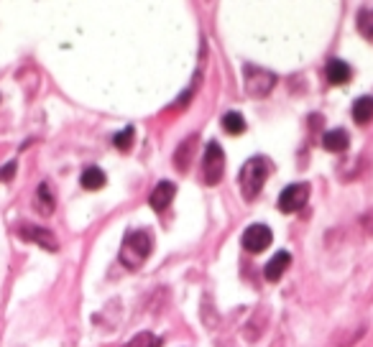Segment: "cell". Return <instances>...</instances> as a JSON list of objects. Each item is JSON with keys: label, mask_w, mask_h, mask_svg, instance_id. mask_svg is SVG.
<instances>
[{"label": "cell", "mask_w": 373, "mask_h": 347, "mask_svg": "<svg viewBox=\"0 0 373 347\" xmlns=\"http://www.w3.org/2000/svg\"><path fill=\"white\" fill-rule=\"evenodd\" d=\"M271 174V161L264 159V156H253L243 164L240 169V192L246 199H253L266 184V177Z\"/></svg>", "instance_id": "1"}, {"label": "cell", "mask_w": 373, "mask_h": 347, "mask_svg": "<svg viewBox=\"0 0 373 347\" xmlns=\"http://www.w3.org/2000/svg\"><path fill=\"white\" fill-rule=\"evenodd\" d=\"M151 248H154V240H151L148 232H133V235H128L123 248H120V260L128 268H138L146 260V256L151 253Z\"/></svg>", "instance_id": "2"}, {"label": "cell", "mask_w": 373, "mask_h": 347, "mask_svg": "<svg viewBox=\"0 0 373 347\" xmlns=\"http://www.w3.org/2000/svg\"><path fill=\"white\" fill-rule=\"evenodd\" d=\"M202 171H205V181H207V184H220V179L225 174V153H223L218 141H210L207 146H205Z\"/></svg>", "instance_id": "3"}, {"label": "cell", "mask_w": 373, "mask_h": 347, "mask_svg": "<svg viewBox=\"0 0 373 347\" xmlns=\"http://www.w3.org/2000/svg\"><path fill=\"white\" fill-rule=\"evenodd\" d=\"M276 85V74L269 69H258V67H246V92L253 98H266Z\"/></svg>", "instance_id": "4"}, {"label": "cell", "mask_w": 373, "mask_h": 347, "mask_svg": "<svg viewBox=\"0 0 373 347\" xmlns=\"http://www.w3.org/2000/svg\"><path fill=\"white\" fill-rule=\"evenodd\" d=\"M307 199H310V184H304V181H299V184H289V187L279 194V210L286 214L299 212L302 207L307 205Z\"/></svg>", "instance_id": "5"}, {"label": "cell", "mask_w": 373, "mask_h": 347, "mask_svg": "<svg viewBox=\"0 0 373 347\" xmlns=\"http://www.w3.org/2000/svg\"><path fill=\"white\" fill-rule=\"evenodd\" d=\"M271 238L273 235L266 225L256 223L251 225V227H246V232H243V248H246L248 253H261V250H266L271 245Z\"/></svg>", "instance_id": "6"}, {"label": "cell", "mask_w": 373, "mask_h": 347, "mask_svg": "<svg viewBox=\"0 0 373 347\" xmlns=\"http://www.w3.org/2000/svg\"><path fill=\"white\" fill-rule=\"evenodd\" d=\"M21 238H23V240L36 243V245H41V248H46V250L59 248L54 240V232H49L46 227H36V225H21Z\"/></svg>", "instance_id": "7"}, {"label": "cell", "mask_w": 373, "mask_h": 347, "mask_svg": "<svg viewBox=\"0 0 373 347\" xmlns=\"http://www.w3.org/2000/svg\"><path fill=\"white\" fill-rule=\"evenodd\" d=\"M174 194H177V187H174L172 181H159L156 189L151 192V197H148V205L154 207L156 212H164L166 207L172 205Z\"/></svg>", "instance_id": "8"}, {"label": "cell", "mask_w": 373, "mask_h": 347, "mask_svg": "<svg viewBox=\"0 0 373 347\" xmlns=\"http://www.w3.org/2000/svg\"><path fill=\"white\" fill-rule=\"evenodd\" d=\"M34 207H36L38 214H44V217H49V214L54 212L56 197H54V189H52V184H49V181H41V184H38L36 199H34Z\"/></svg>", "instance_id": "9"}, {"label": "cell", "mask_w": 373, "mask_h": 347, "mask_svg": "<svg viewBox=\"0 0 373 347\" xmlns=\"http://www.w3.org/2000/svg\"><path fill=\"white\" fill-rule=\"evenodd\" d=\"M289 263H291L289 253H286V250H279V253H276V256H273V258L266 263L264 276L269 278V281H279V278L284 276V271L289 268Z\"/></svg>", "instance_id": "10"}, {"label": "cell", "mask_w": 373, "mask_h": 347, "mask_svg": "<svg viewBox=\"0 0 373 347\" xmlns=\"http://www.w3.org/2000/svg\"><path fill=\"white\" fill-rule=\"evenodd\" d=\"M322 146H325L330 153H343V151H348V146H350V135H348L343 128L328 131V133L322 135Z\"/></svg>", "instance_id": "11"}, {"label": "cell", "mask_w": 373, "mask_h": 347, "mask_svg": "<svg viewBox=\"0 0 373 347\" xmlns=\"http://www.w3.org/2000/svg\"><path fill=\"white\" fill-rule=\"evenodd\" d=\"M325 74H328L330 85H346L348 80H350V74H353V69L348 67L343 59H330L328 62V69H325Z\"/></svg>", "instance_id": "12"}, {"label": "cell", "mask_w": 373, "mask_h": 347, "mask_svg": "<svg viewBox=\"0 0 373 347\" xmlns=\"http://www.w3.org/2000/svg\"><path fill=\"white\" fill-rule=\"evenodd\" d=\"M373 117V98H368V95H363V98L355 100L353 105V120L358 125H365L368 120Z\"/></svg>", "instance_id": "13"}, {"label": "cell", "mask_w": 373, "mask_h": 347, "mask_svg": "<svg viewBox=\"0 0 373 347\" xmlns=\"http://www.w3.org/2000/svg\"><path fill=\"white\" fill-rule=\"evenodd\" d=\"M80 181H82L84 189L95 192V189L105 187V181H108V179H105V171H102V169H98V166H90V169L82 171V179H80Z\"/></svg>", "instance_id": "14"}, {"label": "cell", "mask_w": 373, "mask_h": 347, "mask_svg": "<svg viewBox=\"0 0 373 347\" xmlns=\"http://www.w3.org/2000/svg\"><path fill=\"white\" fill-rule=\"evenodd\" d=\"M194 143H197V135H190L187 141L177 148V156H174V164H177V169L179 171H187L190 169V151L194 148Z\"/></svg>", "instance_id": "15"}, {"label": "cell", "mask_w": 373, "mask_h": 347, "mask_svg": "<svg viewBox=\"0 0 373 347\" xmlns=\"http://www.w3.org/2000/svg\"><path fill=\"white\" fill-rule=\"evenodd\" d=\"M223 128H225L230 135H240V133H246V120H243L240 113H225V115H223Z\"/></svg>", "instance_id": "16"}, {"label": "cell", "mask_w": 373, "mask_h": 347, "mask_svg": "<svg viewBox=\"0 0 373 347\" xmlns=\"http://www.w3.org/2000/svg\"><path fill=\"white\" fill-rule=\"evenodd\" d=\"M358 31L363 34V38L373 41V10L363 8L358 13Z\"/></svg>", "instance_id": "17"}, {"label": "cell", "mask_w": 373, "mask_h": 347, "mask_svg": "<svg viewBox=\"0 0 373 347\" xmlns=\"http://www.w3.org/2000/svg\"><path fill=\"white\" fill-rule=\"evenodd\" d=\"M126 347H161V339L156 337V335H151V332H141Z\"/></svg>", "instance_id": "18"}, {"label": "cell", "mask_w": 373, "mask_h": 347, "mask_svg": "<svg viewBox=\"0 0 373 347\" xmlns=\"http://www.w3.org/2000/svg\"><path fill=\"white\" fill-rule=\"evenodd\" d=\"M113 146H115L118 151H128V148L133 146V128H126V131L113 135Z\"/></svg>", "instance_id": "19"}, {"label": "cell", "mask_w": 373, "mask_h": 347, "mask_svg": "<svg viewBox=\"0 0 373 347\" xmlns=\"http://www.w3.org/2000/svg\"><path fill=\"white\" fill-rule=\"evenodd\" d=\"M16 169H19V164H16V161H8V164L0 169V181H10L13 174H16Z\"/></svg>", "instance_id": "20"}, {"label": "cell", "mask_w": 373, "mask_h": 347, "mask_svg": "<svg viewBox=\"0 0 373 347\" xmlns=\"http://www.w3.org/2000/svg\"><path fill=\"white\" fill-rule=\"evenodd\" d=\"M363 227H365V232H368V235H373V210L363 217Z\"/></svg>", "instance_id": "21"}]
</instances>
